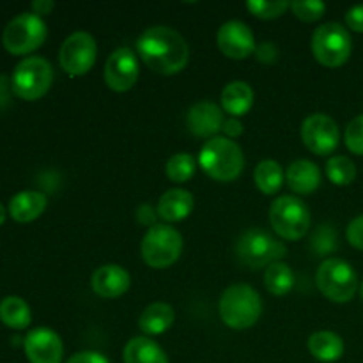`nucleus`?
<instances>
[{
	"label": "nucleus",
	"mask_w": 363,
	"mask_h": 363,
	"mask_svg": "<svg viewBox=\"0 0 363 363\" xmlns=\"http://www.w3.org/2000/svg\"><path fill=\"white\" fill-rule=\"evenodd\" d=\"M311 46L318 62L326 67L342 66L353 52L351 34L346 27L335 21H328L315 28Z\"/></svg>",
	"instance_id": "nucleus-8"
},
{
	"label": "nucleus",
	"mask_w": 363,
	"mask_h": 363,
	"mask_svg": "<svg viewBox=\"0 0 363 363\" xmlns=\"http://www.w3.org/2000/svg\"><path fill=\"white\" fill-rule=\"evenodd\" d=\"M223 112L211 101L195 103L186 113V126L195 137L215 138L223 126Z\"/></svg>",
	"instance_id": "nucleus-16"
},
{
	"label": "nucleus",
	"mask_w": 363,
	"mask_h": 363,
	"mask_svg": "<svg viewBox=\"0 0 363 363\" xmlns=\"http://www.w3.org/2000/svg\"><path fill=\"white\" fill-rule=\"evenodd\" d=\"M66 363H110L106 357L96 351H82V353L73 354Z\"/></svg>",
	"instance_id": "nucleus-37"
},
{
	"label": "nucleus",
	"mask_w": 363,
	"mask_h": 363,
	"mask_svg": "<svg viewBox=\"0 0 363 363\" xmlns=\"http://www.w3.org/2000/svg\"><path fill=\"white\" fill-rule=\"evenodd\" d=\"M347 149L353 155L363 156V113L362 116L354 117L346 128V135H344Z\"/></svg>",
	"instance_id": "nucleus-33"
},
{
	"label": "nucleus",
	"mask_w": 363,
	"mask_h": 363,
	"mask_svg": "<svg viewBox=\"0 0 363 363\" xmlns=\"http://www.w3.org/2000/svg\"><path fill=\"white\" fill-rule=\"evenodd\" d=\"M346 236L351 247L358 248V250H363V215L357 216V218L347 225Z\"/></svg>",
	"instance_id": "nucleus-34"
},
{
	"label": "nucleus",
	"mask_w": 363,
	"mask_h": 363,
	"mask_svg": "<svg viewBox=\"0 0 363 363\" xmlns=\"http://www.w3.org/2000/svg\"><path fill=\"white\" fill-rule=\"evenodd\" d=\"M195 165H197V162H195L190 152H177V155L169 158L165 165V172L174 183H186L194 176Z\"/></svg>",
	"instance_id": "nucleus-29"
},
{
	"label": "nucleus",
	"mask_w": 363,
	"mask_h": 363,
	"mask_svg": "<svg viewBox=\"0 0 363 363\" xmlns=\"http://www.w3.org/2000/svg\"><path fill=\"white\" fill-rule=\"evenodd\" d=\"M138 59L133 50L128 46H121L106 59L105 64V82L112 91L126 92L137 84L138 80Z\"/></svg>",
	"instance_id": "nucleus-13"
},
{
	"label": "nucleus",
	"mask_w": 363,
	"mask_h": 363,
	"mask_svg": "<svg viewBox=\"0 0 363 363\" xmlns=\"http://www.w3.org/2000/svg\"><path fill=\"white\" fill-rule=\"evenodd\" d=\"M25 354L30 363H60L64 346L60 337L50 328H35L23 339Z\"/></svg>",
	"instance_id": "nucleus-15"
},
{
	"label": "nucleus",
	"mask_w": 363,
	"mask_h": 363,
	"mask_svg": "<svg viewBox=\"0 0 363 363\" xmlns=\"http://www.w3.org/2000/svg\"><path fill=\"white\" fill-rule=\"evenodd\" d=\"M269 223L282 240H301L311 229V211L303 201L293 195H284L273 201L269 208Z\"/></svg>",
	"instance_id": "nucleus-6"
},
{
	"label": "nucleus",
	"mask_w": 363,
	"mask_h": 363,
	"mask_svg": "<svg viewBox=\"0 0 363 363\" xmlns=\"http://www.w3.org/2000/svg\"><path fill=\"white\" fill-rule=\"evenodd\" d=\"M254 53H255V59L262 64H273L277 59H279V48L269 41L257 45V48H255Z\"/></svg>",
	"instance_id": "nucleus-35"
},
{
	"label": "nucleus",
	"mask_w": 363,
	"mask_h": 363,
	"mask_svg": "<svg viewBox=\"0 0 363 363\" xmlns=\"http://www.w3.org/2000/svg\"><path fill=\"white\" fill-rule=\"evenodd\" d=\"M137 218H138V222L142 223V225H147L149 229L156 225V223H155V220H156L155 209H152L151 206H147V204L140 206V208L137 209Z\"/></svg>",
	"instance_id": "nucleus-39"
},
{
	"label": "nucleus",
	"mask_w": 363,
	"mask_h": 363,
	"mask_svg": "<svg viewBox=\"0 0 363 363\" xmlns=\"http://www.w3.org/2000/svg\"><path fill=\"white\" fill-rule=\"evenodd\" d=\"M48 199L45 194L34 190H25L14 195L9 202V215L11 218L20 223L34 222L35 218L45 213Z\"/></svg>",
	"instance_id": "nucleus-20"
},
{
	"label": "nucleus",
	"mask_w": 363,
	"mask_h": 363,
	"mask_svg": "<svg viewBox=\"0 0 363 363\" xmlns=\"http://www.w3.org/2000/svg\"><path fill=\"white\" fill-rule=\"evenodd\" d=\"M326 176L337 186H347L357 177V165L347 156H332L326 162Z\"/></svg>",
	"instance_id": "nucleus-28"
},
{
	"label": "nucleus",
	"mask_w": 363,
	"mask_h": 363,
	"mask_svg": "<svg viewBox=\"0 0 363 363\" xmlns=\"http://www.w3.org/2000/svg\"><path fill=\"white\" fill-rule=\"evenodd\" d=\"M137 50L145 66L160 74L179 73L190 59V50L183 35L165 25L145 28L138 38Z\"/></svg>",
	"instance_id": "nucleus-1"
},
{
	"label": "nucleus",
	"mask_w": 363,
	"mask_h": 363,
	"mask_svg": "<svg viewBox=\"0 0 363 363\" xmlns=\"http://www.w3.org/2000/svg\"><path fill=\"white\" fill-rule=\"evenodd\" d=\"M48 28L41 16L34 13H21L6 25L2 32V45L13 55H27L45 43Z\"/></svg>",
	"instance_id": "nucleus-10"
},
{
	"label": "nucleus",
	"mask_w": 363,
	"mask_h": 363,
	"mask_svg": "<svg viewBox=\"0 0 363 363\" xmlns=\"http://www.w3.org/2000/svg\"><path fill=\"white\" fill-rule=\"evenodd\" d=\"M183 252V236L174 227L165 223H156L145 233L140 243L142 259L155 269L172 266Z\"/></svg>",
	"instance_id": "nucleus-5"
},
{
	"label": "nucleus",
	"mask_w": 363,
	"mask_h": 363,
	"mask_svg": "<svg viewBox=\"0 0 363 363\" xmlns=\"http://www.w3.org/2000/svg\"><path fill=\"white\" fill-rule=\"evenodd\" d=\"M53 82V67L43 57H27L16 64L11 77V89L18 98L35 101L50 91Z\"/></svg>",
	"instance_id": "nucleus-4"
},
{
	"label": "nucleus",
	"mask_w": 363,
	"mask_h": 363,
	"mask_svg": "<svg viewBox=\"0 0 363 363\" xmlns=\"http://www.w3.org/2000/svg\"><path fill=\"white\" fill-rule=\"evenodd\" d=\"M291 11L301 21H318L325 14L326 4L319 0H296L291 2Z\"/></svg>",
	"instance_id": "nucleus-31"
},
{
	"label": "nucleus",
	"mask_w": 363,
	"mask_h": 363,
	"mask_svg": "<svg viewBox=\"0 0 363 363\" xmlns=\"http://www.w3.org/2000/svg\"><path fill=\"white\" fill-rule=\"evenodd\" d=\"M284 170L275 160H262L254 172V181L259 190L266 195H273L282 188Z\"/></svg>",
	"instance_id": "nucleus-26"
},
{
	"label": "nucleus",
	"mask_w": 363,
	"mask_h": 363,
	"mask_svg": "<svg viewBox=\"0 0 363 363\" xmlns=\"http://www.w3.org/2000/svg\"><path fill=\"white\" fill-rule=\"evenodd\" d=\"M4 222H6V208L0 204V225H2Z\"/></svg>",
	"instance_id": "nucleus-42"
},
{
	"label": "nucleus",
	"mask_w": 363,
	"mask_h": 363,
	"mask_svg": "<svg viewBox=\"0 0 363 363\" xmlns=\"http://www.w3.org/2000/svg\"><path fill=\"white\" fill-rule=\"evenodd\" d=\"M264 286L273 296H286L294 286L293 269L282 261L273 262L264 273Z\"/></svg>",
	"instance_id": "nucleus-27"
},
{
	"label": "nucleus",
	"mask_w": 363,
	"mask_h": 363,
	"mask_svg": "<svg viewBox=\"0 0 363 363\" xmlns=\"http://www.w3.org/2000/svg\"><path fill=\"white\" fill-rule=\"evenodd\" d=\"M124 363H169L165 351L149 337H133L124 346Z\"/></svg>",
	"instance_id": "nucleus-23"
},
{
	"label": "nucleus",
	"mask_w": 363,
	"mask_h": 363,
	"mask_svg": "<svg viewBox=\"0 0 363 363\" xmlns=\"http://www.w3.org/2000/svg\"><path fill=\"white\" fill-rule=\"evenodd\" d=\"M360 294H362V298H363V284L360 286Z\"/></svg>",
	"instance_id": "nucleus-43"
},
{
	"label": "nucleus",
	"mask_w": 363,
	"mask_h": 363,
	"mask_svg": "<svg viewBox=\"0 0 363 363\" xmlns=\"http://www.w3.org/2000/svg\"><path fill=\"white\" fill-rule=\"evenodd\" d=\"M346 23L353 32H360V34H363V6H354L347 11Z\"/></svg>",
	"instance_id": "nucleus-36"
},
{
	"label": "nucleus",
	"mask_w": 363,
	"mask_h": 363,
	"mask_svg": "<svg viewBox=\"0 0 363 363\" xmlns=\"http://www.w3.org/2000/svg\"><path fill=\"white\" fill-rule=\"evenodd\" d=\"M7 78L0 74V108L9 101V89H7Z\"/></svg>",
	"instance_id": "nucleus-41"
},
{
	"label": "nucleus",
	"mask_w": 363,
	"mask_h": 363,
	"mask_svg": "<svg viewBox=\"0 0 363 363\" xmlns=\"http://www.w3.org/2000/svg\"><path fill=\"white\" fill-rule=\"evenodd\" d=\"M287 186L298 195H308L321 184V170L311 160H296L286 170Z\"/></svg>",
	"instance_id": "nucleus-19"
},
{
	"label": "nucleus",
	"mask_w": 363,
	"mask_h": 363,
	"mask_svg": "<svg viewBox=\"0 0 363 363\" xmlns=\"http://www.w3.org/2000/svg\"><path fill=\"white\" fill-rule=\"evenodd\" d=\"M254 89L243 80H234L223 87L220 101L222 108L233 117H241L252 108L254 105Z\"/></svg>",
	"instance_id": "nucleus-21"
},
{
	"label": "nucleus",
	"mask_w": 363,
	"mask_h": 363,
	"mask_svg": "<svg viewBox=\"0 0 363 363\" xmlns=\"http://www.w3.org/2000/svg\"><path fill=\"white\" fill-rule=\"evenodd\" d=\"M0 321L13 330H25L32 321L30 307L20 296H6L0 301Z\"/></svg>",
	"instance_id": "nucleus-25"
},
{
	"label": "nucleus",
	"mask_w": 363,
	"mask_h": 363,
	"mask_svg": "<svg viewBox=\"0 0 363 363\" xmlns=\"http://www.w3.org/2000/svg\"><path fill=\"white\" fill-rule=\"evenodd\" d=\"M218 312L225 326L233 330H248L262 314V300L248 284H234L223 291Z\"/></svg>",
	"instance_id": "nucleus-3"
},
{
	"label": "nucleus",
	"mask_w": 363,
	"mask_h": 363,
	"mask_svg": "<svg viewBox=\"0 0 363 363\" xmlns=\"http://www.w3.org/2000/svg\"><path fill=\"white\" fill-rule=\"evenodd\" d=\"M130 273L119 264H105L99 266L94 273H92L91 286L98 296L106 298V300H113L119 298L130 289Z\"/></svg>",
	"instance_id": "nucleus-17"
},
{
	"label": "nucleus",
	"mask_w": 363,
	"mask_h": 363,
	"mask_svg": "<svg viewBox=\"0 0 363 363\" xmlns=\"http://www.w3.org/2000/svg\"><path fill=\"white\" fill-rule=\"evenodd\" d=\"M216 43H218L220 52L225 57L234 60H243L255 52V38L252 34L250 27L243 21L230 20L225 21L218 28L216 34Z\"/></svg>",
	"instance_id": "nucleus-14"
},
{
	"label": "nucleus",
	"mask_w": 363,
	"mask_h": 363,
	"mask_svg": "<svg viewBox=\"0 0 363 363\" xmlns=\"http://www.w3.org/2000/svg\"><path fill=\"white\" fill-rule=\"evenodd\" d=\"M194 206L195 199L190 191L183 190V188H172L160 197L156 211H158L160 218H163L165 222H181L190 216Z\"/></svg>",
	"instance_id": "nucleus-18"
},
{
	"label": "nucleus",
	"mask_w": 363,
	"mask_h": 363,
	"mask_svg": "<svg viewBox=\"0 0 363 363\" xmlns=\"http://www.w3.org/2000/svg\"><path fill=\"white\" fill-rule=\"evenodd\" d=\"M199 165L211 179L229 183L238 179L243 172L245 156L234 140L227 137H215L202 145Z\"/></svg>",
	"instance_id": "nucleus-2"
},
{
	"label": "nucleus",
	"mask_w": 363,
	"mask_h": 363,
	"mask_svg": "<svg viewBox=\"0 0 363 363\" xmlns=\"http://www.w3.org/2000/svg\"><path fill=\"white\" fill-rule=\"evenodd\" d=\"M301 140L314 155L328 156L339 147V126L326 113H312L301 124Z\"/></svg>",
	"instance_id": "nucleus-12"
},
{
	"label": "nucleus",
	"mask_w": 363,
	"mask_h": 363,
	"mask_svg": "<svg viewBox=\"0 0 363 363\" xmlns=\"http://www.w3.org/2000/svg\"><path fill=\"white\" fill-rule=\"evenodd\" d=\"M286 254V245L262 229L247 230L236 245V255L240 262L252 269L279 262Z\"/></svg>",
	"instance_id": "nucleus-9"
},
{
	"label": "nucleus",
	"mask_w": 363,
	"mask_h": 363,
	"mask_svg": "<svg viewBox=\"0 0 363 363\" xmlns=\"http://www.w3.org/2000/svg\"><path fill=\"white\" fill-rule=\"evenodd\" d=\"M98 57V43L92 34L84 30L73 32L64 39L59 52L60 67L69 77H82L94 66Z\"/></svg>",
	"instance_id": "nucleus-11"
},
{
	"label": "nucleus",
	"mask_w": 363,
	"mask_h": 363,
	"mask_svg": "<svg viewBox=\"0 0 363 363\" xmlns=\"http://www.w3.org/2000/svg\"><path fill=\"white\" fill-rule=\"evenodd\" d=\"M247 9L261 20H275V18L282 16L287 9H291V2H286V0H268V2L266 0H248Z\"/></svg>",
	"instance_id": "nucleus-30"
},
{
	"label": "nucleus",
	"mask_w": 363,
	"mask_h": 363,
	"mask_svg": "<svg viewBox=\"0 0 363 363\" xmlns=\"http://www.w3.org/2000/svg\"><path fill=\"white\" fill-rule=\"evenodd\" d=\"M312 357L319 362L333 363L340 360L344 354V340L333 332H315L312 333L307 342Z\"/></svg>",
	"instance_id": "nucleus-24"
},
{
	"label": "nucleus",
	"mask_w": 363,
	"mask_h": 363,
	"mask_svg": "<svg viewBox=\"0 0 363 363\" xmlns=\"http://www.w3.org/2000/svg\"><path fill=\"white\" fill-rule=\"evenodd\" d=\"M222 131L225 133L227 138L233 140V138L240 137V135L243 133V124H241V121H238L236 117H229V119L223 121Z\"/></svg>",
	"instance_id": "nucleus-38"
},
{
	"label": "nucleus",
	"mask_w": 363,
	"mask_h": 363,
	"mask_svg": "<svg viewBox=\"0 0 363 363\" xmlns=\"http://www.w3.org/2000/svg\"><path fill=\"white\" fill-rule=\"evenodd\" d=\"M315 284L325 298L335 303H346L353 300L358 291V277L353 266L337 257L321 262L315 273Z\"/></svg>",
	"instance_id": "nucleus-7"
},
{
	"label": "nucleus",
	"mask_w": 363,
	"mask_h": 363,
	"mask_svg": "<svg viewBox=\"0 0 363 363\" xmlns=\"http://www.w3.org/2000/svg\"><path fill=\"white\" fill-rule=\"evenodd\" d=\"M174 308L169 303L156 301L149 307L144 308V312L138 318V328L145 335H162L170 326L174 325Z\"/></svg>",
	"instance_id": "nucleus-22"
},
{
	"label": "nucleus",
	"mask_w": 363,
	"mask_h": 363,
	"mask_svg": "<svg viewBox=\"0 0 363 363\" xmlns=\"http://www.w3.org/2000/svg\"><path fill=\"white\" fill-rule=\"evenodd\" d=\"M53 7H55V4H53L52 0H35V2H32V11H34V14H38V16L50 14L53 11Z\"/></svg>",
	"instance_id": "nucleus-40"
},
{
	"label": "nucleus",
	"mask_w": 363,
	"mask_h": 363,
	"mask_svg": "<svg viewBox=\"0 0 363 363\" xmlns=\"http://www.w3.org/2000/svg\"><path fill=\"white\" fill-rule=\"evenodd\" d=\"M312 248L315 250V254L326 255L330 252H333L337 248V236L335 230L330 225H321L314 233V238H312Z\"/></svg>",
	"instance_id": "nucleus-32"
}]
</instances>
